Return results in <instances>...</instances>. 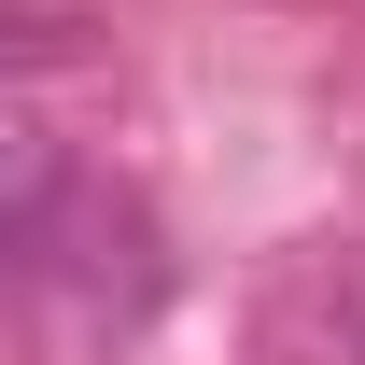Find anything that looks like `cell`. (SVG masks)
<instances>
[{
  "label": "cell",
  "mask_w": 365,
  "mask_h": 365,
  "mask_svg": "<svg viewBox=\"0 0 365 365\" xmlns=\"http://www.w3.org/2000/svg\"><path fill=\"white\" fill-rule=\"evenodd\" d=\"M0 56H85V43H71V14H0Z\"/></svg>",
  "instance_id": "cell-3"
},
{
  "label": "cell",
  "mask_w": 365,
  "mask_h": 365,
  "mask_svg": "<svg viewBox=\"0 0 365 365\" xmlns=\"http://www.w3.org/2000/svg\"><path fill=\"white\" fill-rule=\"evenodd\" d=\"M309 337L337 365H365V253H323V267H309Z\"/></svg>",
  "instance_id": "cell-1"
},
{
  "label": "cell",
  "mask_w": 365,
  "mask_h": 365,
  "mask_svg": "<svg viewBox=\"0 0 365 365\" xmlns=\"http://www.w3.org/2000/svg\"><path fill=\"white\" fill-rule=\"evenodd\" d=\"M43 197H56V140L29 127V113H0V225H29Z\"/></svg>",
  "instance_id": "cell-2"
}]
</instances>
